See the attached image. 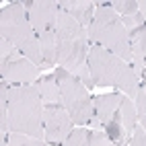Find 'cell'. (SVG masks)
<instances>
[{"instance_id":"obj_15","label":"cell","mask_w":146,"mask_h":146,"mask_svg":"<svg viewBox=\"0 0 146 146\" xmlns=\"http://www.w3.org/2000/svg\"><path fill=\"white\" fill-rule=\"evenodd\" d=\"M111 8L119 17H132V15L138 13V2L136 0H113Z\"/></svg>"},{"instance_id":"obj_25","label":"cell","mask_w":146,"mask_h":146,"mask_svg":"<svg viewBox=\"0 0 146 146\" xmlns=\"http://www.w3.org/2000/svg\"><path fill=\"white\" fill-rule=\"evenodd\" d=\"M144 89H146V82H144Z\"/></svg>"},{"instance_id":"obj_16","label":"cell","mask_w":146,"mask_h":146,"mask_svg":"<svg viewBox=\"0 0 146 146\" xmlns=\"http://www.w3.org/2000/svg\"><path fill=\"white\" fill-rule=\"evenodd\" d=\"M62 146H91V142H89V132H86V130H80V128H74L72 134L68 136V140H66Z\"/></svg>"},{"instance_id":"obj_10","label":"cell","mask_w":146,"mask_h":146,"mask_svg":"<svg viewBox=\"0 0 146 146\" xmlns=\"http://www.w3.org/2000/svg\"><path fill=\"white\" fill-rule=\"evenodd\" d=\"M125 99L123 93H105V95H97L93 97V107H95V115L101 121V125H105L115 113L119 111V107Z\"/></svg>"},{"instance_id":"obj_21","label":"cell","mask_w":146,"mask_h":146,"mask_svg":"<svg viewBox=\"0 0 146 146\" xmlns=\"http://www.w3.org/2000/svg\"><path fill=\"white\" fill-rule=\"evenodd\" d=\"M140 125H142V128H144V132H146V117H142V119H140Z\"/></svg>"},{"instance_id":"obj_6","label":"cell","mask_w":146,"mask_h":146,"mask_svg":"<svg viewBox=\"0 0 146 146\" xmlns=\"http://www.w3.org/2000/svg\"><path fill=\"white\" fill-rule=\"evenodd\" d=\"M23 6L35 29L45 68H50L56 64V33H58L60 4L54 0H25Z\"/></svg>"},{"instance_id":"obj_22","label":"cell","mask_w":146,"mask_h":146,"mask_svg":"<svg viewBox=\"0 0 146 146\" xmlns=\"http://www.w3.org/2000/svg\"><path fill=\"white\" fill-rule=\"evenodd\" d=\"M0 146H6V136H2V140H0Z\"/></svg>"},{"instance_id":"obj_18","label":"cell","mask_w":146,"mask_h":146,"mask_svg":"<svg viewBox=\"0 0 146 146\" xmlns=\"http://www.w3.org/2000/svg\"><path fill=\"white\" fill-rule=\"evenodd\" d=\"M89 142H91V146H115L109 138H107V134L99 132V130H91L89 132Z\"/></svg>"},{"instance_id":"obj_13","label":"cell","mask_w":146,"mask_h":146,"mask_svg":"<svg viewBox=\"0 0 146 146\" xmlns=\"http://www.w3.org/2000/svg\"><path fill=\"white\" fill-rule=\"evenodd\" d=\"M119 113H121V121H123V128L128 132V136L132 138L134 130L138 128V113H136V105L130 97H125L121 107H119Z\"/></svg>"},{"instance_id":"obj_12","label":"cell","mask_w":146,"mask_h":146,"mask_svg":"<svg viewBox=\"0 0 146 146\" xmlns=\"http://www.w3.org/2000/svg\"><path fill=\"white\" fill-rule=\"evenodd\" d=\"M35 89L41 97V103L45 105H64L62 103V89H60V82H58L56 74H47L43 78H39L35 82Z\"/></svg>"},{"instance_id":"obj_9","label":"cell","mask_w":146,"mask_h":146,"mask_svg":"<svg viewBox=\"0 0 146 146\" xmlns=\"http://www.w3.org/2000/svg\"><path fill=\"white\" fill-rule=\"evenodd\" d=\"M74 130V121L64 105H45L43 107V132L45 142L62 146Z\"/></svg>"},{"instance_id":"obj_5","label":"cell","mask_w":146,"mask_h":146,"mask_svg":"<svg viewBox=\"0 0 146 146\" xmlns=\"http://www.w3.org/2000/svg\"><path fill=\"white\" fill-rule=\"evenodd\" d=\"M0 33L21 54H25L37 68H45L35 29L29 21V15L23 2H11L2 8V13H0Z\"/></svg>"},{"instance_id":"obj_23","label":"cell","mask_w":146,"mask_h":146,"mask_svg":"<svg viewBox=\"0 0 146 146\" xmlns=\"http://www.w3.org/2000/svg\"><path fill=\"white\" fill-rule=\"evenodd\" d=\"M144 56H146V31H144Z\"/></svg>"},{"instance_id":"obj_4","label":"cell","mask_w":146,"mask_h":146,"mask_svg":"<svg viewBox=\"0 0 146 146\" xmlns=\"http://www.w3.org/2000/svg\"><path fill=\"white\" fill-rule=\"evenodd\" d=\"M89 45L105 47L107 52L119 56L123 62H132L130 33L123 27L119 15L111 8V2H99L91 27L86 29Z\"/></svg>"},{"instance_id":"obj_11","label":"cell","mask_w":146,"mask_h":146,"mask_svg":"<svg viewBox=\"0 0 146 146\" xmlns=\"http://www.w3.org/2000/svg\"><path fill=\"white\" fill-rule=\"evenodd\" d=\"M58 4H60V8H64L76 23H80L84 29L91 27L97 2H91V0H62V2H58Z\"/></svg>"},{"instance_id":"obj_24","label":"cell","mask_w":146,"mask_h":146,"mask_svg":"<svg viewBox=\"0 0 146 146\" xmlns=\"http://www.w3.org/2000/svg\"><path fill=\"white\" fill-rule=\"evenodd\" d=\"M142 82H146V70H144V74H142Z\"/></svg>"},{"instance_id":"obj_20","label":"cell","mask_w":146,"mask_h":146,"mask_svg":"<svg viewBox=\"0 0 146 146\" xmlns=\"http://www.w3.org/2000/svg\"><path fill=\"white\" fill-rule=\"evenodd\" d=\"M138 11L146 17V0H140V2H138Z\"/></svg>"},{"instance_id":"obj_14","label":"cell","mask_w":146,"mask_h":146,"mask_svg":"<svg viewBox=\"0 0 146 146\" xmlns=\"http://www.w3.org/2000/svg\"><path fill=\"white\" fill-rule=\"evenodd\" d=\"M6 146H47V142L37 140V138L27 136V134H21V132H8Z\"/></svg>"},{"instance_id":"obj_3","label":"cell","mask_w":146,"mask_h":146,"mask_svg":"<svg viewBox=\"0 0 146 146\" xmlns=\"http://www.w3.org/2000/svg\"><path fill=\"white\" fill-rule=\"evenodd\" d=\"M89 70L95 86H115L128 97H136L142 82L128 62L99 45H89Z\"/></svg>"},{"instance_id":"obj_19","label":"cell","mask_w":146,"mask_h":146,"mask_svg":"<svg viewBox=\"0 0 146 146\" xmlns=\"http://www.w3.org/2000/svg\"><path fill=\"white\" fill-rule=\"evenodd\" d=\"M128 146H146V132H144L142 125H138V128L134 130V134H132Z\"/></svg>"},{"instance_id":"obj_17","label":"cell","mask_w":146,"mask_h":146,"mask_svg":"<svg viewBox=\"0 0 146 146\" xmlns=\"http://www.w3.org/2000/svg\"><path fill=\"white\" fill-rule=\"evenodd\" d=\"M134 105H136V113H138V119L146 117V89L144 82H140V89L134 97Z\"/></svg>"},{"instance_id":"obj_8","label":"cell","mask_w":146,"mask_h":146,"mask_svg":"<svg viewBox=\"0 0 146 146\" xmlns=\"http://www.w3.org/2000/svg\"><path fill=\"white\" fill-rule=\"evenodd\" d=\"M39 70L25 54L15 50L6 58H0V74L8 84H35L39 80Z\"/></svg>"},{"instance_id":"obj_1","label":"cell","mask_w":146,"mask_h":146,"mask_svg":"<svg viewBox=\"0 0 146 146\" xmlns=\"http://www.w3.org/2000/svg\"><path fill=\"white\" fill-rule=\"evenodd\" d=\"M56 64L76 76L86 89L93 91L95 82L89 70V35L86 29L76 23L64 8L58 13L56 33Z\"/></svg>"},{"instance_id":"obj_7","label":"cell","mask_w":146,"mask_h":146,"mask_svg":"<svg viewBox=\"0 0 146 146\" xmlns=\"http://www.w3.org/2000/svg\"><path fill=\"white\" fill-rule=\"evenodd\" d=\"M56 78L60 82L62 89V103L66 111L70 113L74 125H91V119L95 117V107H93V97L89 95V89L70 72H66L64 68H56Z\"/></svg>"},{"instance_id":"obj_2","label":"cell","mask_w":146,"mask_h":146,"mask_svg":"<svg viewBox=\"0 0 146 146\" xmlns=\"http://www.w3.org/2000/svg\"><path fill=\"white\" fill-rule=\"evenodd\" d=\"M8 121L11 132H21L45 140L43 103L35 84H11L8 89Z\"/></svg>"}]
</instances>
